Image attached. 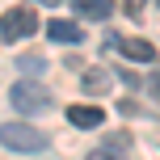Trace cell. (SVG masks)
<instances>
[{
  "label": "cell",
  "mask_w": 160,
  "mask_h": 160,
  "mask_svg": "<svg viewBox=\"0 0 160 160\" xmlns=\"http://www.w3.org/2000/svg\"><path fill=\"white\" fill-rule=\"evenodd\" d=\"M38 30V13L30 4H13L8 13H0V42H21V38H34Z\"/></svg>",
  "instance_id": "cell-1"
},
{
  "label": "cell",
  "mask_w": 160,
  "mask_h": 160,
  "mask_svg": "<svg viewBox=\"0 0 160 160\" xmlns=\"http://www.w3.org/2000/svg\"><path fill=\"white\" fill-rule=\"evenodd\" d=\"M0 143L13 148V152H42L47 148V135L34 127H25V122H4L0 127Z\"/></svg>",
  "instance_id": "cell-2"
},
{
  "label": "cell",
  "mask_w": 160,
  "mask_h": 160,
  "mask_svg": "<svg viewBox=\"0 0 160 160\" xmlns=\"http://www.w3.org/2000/svg\"><path fill=\"white\" fill-rule=\"evenodd\" d=\"M8 101H13L21 114H38V110H51V93H47V84H34V80H21V84H13Z\"/></svg>",
  "instance_id": "cell-3"
},
{
  "label": "cell",
  "mask_w": 160,
  "mask_h": 160,
  "mask_svg": "<svg viewBox=\"0 0 160 160\" xmlns=\"http://www.w3.org/2000/svg\"><path fill=\"white\" fill-rule=\"evenodd\" d=\"M131 156V135H110L101 148H93L84 160H127Z\"/></svg>",
  "instance_id": "cell-4"
},
{
  "label": "cell",
  "mask_w": 160,
  "mask_h": 160,
  "mask_svg": "<svg viewBox=\"0 0 160 160\" xmlns=\"http://www.w3.org/2000/svg\"><path fill=\"white\" fill-rule=\"evenodd\" d=\"M68 122L80 127V131L101 127V122H105V110H101V105H68Z\"/></svg>",
  "instance_id": "cell-5"
},
{
  "label": "cell",
  "mask_w": 160,
  "mask_h": 160,
  "mask_svg": "<svg viewBox=\"0 0 160 160\" xmlns=\"http://www.w3.org/2000/svg\"><path fill=\"white\" fill-rule=\"evenodd\" d=\"M47 34H51L55 42H63V47H76V42H84L80 25H76V21H63V17H51V21H47Z\"/></svg>",
  "instance_id": "cell-6"
},
{
  "label": "cell",
  "mask_w": 160,
  "mask_h": 160,
  "mask_svg": "<svg viewBox=\"0 0 160 160\" xmlns=\"http://www.w3.org/2000/svg\"><path fill=\"white\" fill-rule=\"evenodd\" d=\"M118 51L127 59H139V63H152V59H156V47L148 38H118Z\"/></svg>",
  "instance_id": "cell-7"
},
{
  "label": "cell",
  "mask_w": 160,
  "mask_h": 160,
  "mask_svg": "<svg viewBox=\"0 0 160 160\" xmlns=\"http://www.w3.org/2000/svg\"><path fill=\"white\" fill-rule=\"evenodd\" d=\"M80 84H84V93H105V88L114 84V76H110V68H88V72L80 76Z\"/></svg>",
  "instance_id": "cell-8"
},
{
  "label": "cell",
  "mask_w": 160,
  "mask_h": 160,
  "mask_svg": "<svg viewBox=\"0 0 160 160\" xmlns=\"http://www.w3.org/2000/svg\"><path fill=\"white\" fill-rule=\"evenodd\" d=\"M76 13L88 17V21H105V17H110V4H105V0H80Z\"/></svg>",
  "instance_id": "cell-9"
},
{
  "label": "cell",
  "mask_w": 160,
  "mask_h": 160,
  "mask_svg": "<svg viewBox=\"0 0 160 160\" xmlns=\"http://www.w3.org/2000/svg\"><path fill=\"white\" fill-rule=\"evenodd\" d=\"M42 68H47L42 55H21V72H42Z\"/></svg>",
  "instance_id": "cell-10"
},
{
  "label": "cell",
  "mask_w": 160,
  "mask_h": 160,
  "mask_svg": "<svg viewBox=\"0 0 160 160\" xmlns=\"http://www.w3.org/2000/svg\"><path fill=\"white\" fill-rule=\"evenodd\" d=\"M152 97H156V101H160V72L152 76Z\"/></svg>",
  "instance_id": "cell-11"
}]
</instances>
